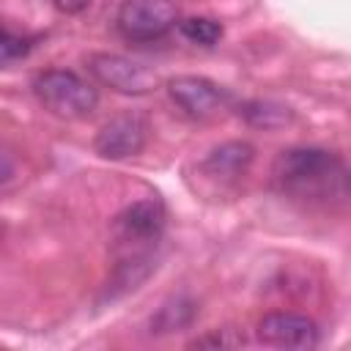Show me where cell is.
I'll return each mask as SVG.
<instances>
[{"label": "cell", "instance_id": "obj_8", "mask_svg": "<svg viewBox=\"0 0 351 351\" xmlns=\"http://www.w3.org/2000/svg\"><path fill=\"white\" fill-rule=\"evenodd\" d=\"M258 340L274 348H313L318 346V326L307 315L269 313L258 324Z\"/></svg>", "mask_w": 351, "mask_h": 351}, {"label": "cell", "instance_id": "obj_12", "mask_svg": "<svg viewBox=\"0 0 351 351\" xmlns=\"http://www.w3.org/2000/svg\"><path fill=\"white\" fill-rule=\"evenodd\" d=\"M178 30L186 41L192 44H200V47H214L219 38H222V25L217 19H208V16H189V19H181L178 22Z\"/></svg>", "mask_w": 351, "mask_h": 351}, {"label": "cell", "instance_id": "obj_10", "mask_svg": "<svg viewBox=\"0 0 351 351\" xmlns=\"http://www.w3.org/2000/svg\"><path fill=\"white\" fill-rule=\"evenodd\" d=\"M195 318V302H189L186 296H173L170 302H165L159 307V313L151 318V332L165 335V332H176L189 326Z\"/></svg>", "mask_w": 351, "mask_h": 351}, {"label": "cell", "instance_id": "obj_7", "mask_svg": "<svg viewBox=\"0 0 351 351\" xmlns=\"http://www.w3.org/2000/svg\"><path fill=\"white\" fill-rule=\"evenodd\" d=\"M145 140H148V123L140 115H118L99 129L93 148L104 159H126V156H137L145 148Z\"/></svg>", "mask_w": 351, "mask_h": 351}, {"label": "cell", "instance_id": "obj_11", "mask_svg": "<svg viewBox=\"0 0 351 351\" xmlns=\"http://www.w3.org/2000/svg\"><path fill=\"white\" fill-rule=\"evenodd\" d=\"M239 115L247 121V123H252V126H263V129H277V126H285V123H291V118H293V112H291V107H285V104H277V101H247V104H241L239 107Z\"/></svg>", "mask_w": 351, "mask_h": 351}, {"label": "cell", "instance_id": "obj_1", "mask_svg": "<svg viewBox=\"0 0 351 351\" xmlns=\"http://www.w3.org/2000/svg\"><path fill=\"white\" fill-rule=\"evenodd\" d=\"M343 162L321 148H291L274 162V181L296 197H324L343 186Z\"/></svg>", "mask_w": 351, "mask_h": 351}, {"label": "cell", "instance_id": "obj_6", "mask_svg": "<svg viewBox=\"0 0 351 351\" xmlns=\"http://www.w3.org/2000/svg\"><path fill=\"white\" fill-rule=\"evenodd\" d=\"M167 93L192 118H208L230 101V93L222 85H217L206 77H192V74L173 77L167 82Z\"/></svg>", "mask_w": 351, "mask_h": 351}, {"label": "cell", "instance_id": "obj_16", "mask_svg": "<svg viewBox=\"0 0 351 351\" xmlns=\"http://www.w3.org/2000/svg\"><path fill=\"white\" fill-rule=\"evenodd\" d=\"M343 189L351 195V170H346V176H343Z\"/></svg>", "mask_w": 351, "mask_h": 351}, {"label": "cell", "instance_id": "obj_2", "mask_svg": "<svg viewBox=\"0 0 351 351\" xmlns=\"http://www.w3.org/2000/svg\"><path fill=\"white\" fill-rule=\"evenodd\" d=\"M33 96L38 104L58 118H85L96 110L99 93L90 82L66 69H49L33 77Z\"/></svg>", "mask_w": 351, "mask_h": 351}, {"label": "cell", "instance_id": "obj_3", "mask_svg": "<svg viewBox=\"0 0 351 351\" xmlns=\"http://www.w3.org/2000/svg\"><path fill=\"white\" fill-rule=\"evenodd\" d=\"M165 230V208L159 200H137L126 206L115 222L112 236L118 250H126V258H151V247Z\"/></svg>", "mask_w": 351, "mask_h": 351}, {"label": "cell", "instance_id": "obj_9", "mask_svg": "<svg viewBox=\"0 0 351 351\" xmlns=\"http://www.w3.org/2000/svg\"><path fill=\"white\" fill-rule=\"evenodd\" d=\"M252 156H255V148L250 143H241V140H230V143H222L217 145L206 159H203V173H208L211 178L217 181H236L241 178L250 165H252Z\"/></svg>", "mask_w": 351, "mask_h": 351}, {"label": "cell", "instance_id": "obj_13", "mask_svg": "<svg viewBox=\"0 0 351 351\" xmlns=\"http://www.w3.org/2000/svg\"><path fill=\"white\" fill-rule=\"evenodd\" d=\"M30 47H33V38L14 36L8 27H3V41H0V60H3V66H11L14 60L25 58L30 52Z\"/></svg>", "mask_w": 351, "mask_h": 351}, {"label": "cell", "instance_id": "obj_5", "mask_svg": "<svg viewBox=\"0 0 351 351\" xmlns=\"http://www.w3.org/2000/svg\"><path fill=\"white\" fill-rule=\"evenodd\" d=\"M88 71L93 74L96 82L123 96H145L159 85L156 71H151L137 60H129L123 55H110V52L88 55Z\"/></svg>", "mask_w": 351, "mask_h": 351}, {"label": "cell", "instance_id": "obj_14", "mask_svg": "<svg viewBox=\"0 0 351 351\" xmlns=\"http://www.w3.org/2000/svg\"><path fill=\"white\" fill-rule=\"evenodd\" d=\"M241 343H244V335H236L233 329H214L203 337H195L189 348H233Z\"/></svg>", "mask_w": 351, "mask_h": 351}, {"label": "cell", "instance_id": "obj_15", "mask_svg": "<svg viewBox=\"0 0 351 351\" xmlns=\"http://www.w3.org/2000/svg\"><path fill=\"white\" fill-rule=\"evenodd\" d=\"M55 3V8H60L63 14H80V11H85L88 5H90V0H52Z\"/></svg>", "mask_w": 351, "mask_h": 351}, {"label": "cell", "instance_id": "obj_4", "mask_svg": "<svg viewBox=\"0 0 351 351\" xmlns=\"http://www.w3.org/2000/svg\"><path fill=\"white\" fill-rule=\"evenodd\" d=\"M115 25L126 41H156L178 25V8L173 0H123Z\"/></svg>", "mask_w": 351, "mask_h": 351}]
</instances>
